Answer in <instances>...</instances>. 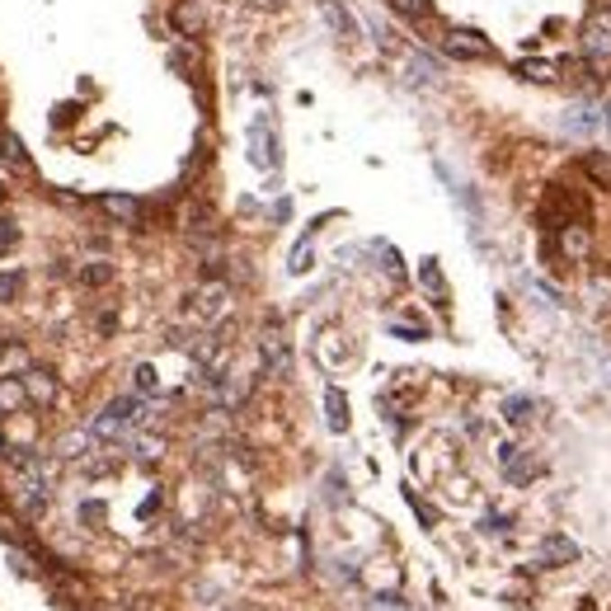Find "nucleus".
Instances as JSON below:
<instances>
[{
    "instance_id": "1",
    "label": "nucleus",
    "mask_w": 611,
    "mask_h": 611,
    "mask_svg": "<svg viewBox=\"0 0 611 611\" xmlns=\"http://www.w3.org/2000/svg\"><path fill=\"white\" fill-rule=\"evenodd\" d=\"M226 310H230V287L226 283H202L193 297H188V315H193L198 325H217Z\"/></svg>"
},
{
    "instance_id": "2",
    "label": "nucleus",
    "mask_w": 611,
    "mask_h": 611,
    "mask_svg": "<svg viewBox=\"0 0 611 611\" xmlns=\"http://www.w3.org/2000/svg\"><path fill=\"white\" fill-rule=\"evenodd\" d=\"M583 48H588V57H593V67H611V14L607 10H588Z\"/></svg>"
},
{
    "instance_id": "3",
    "label": "nucleus",
    "mask_w": 611,
    "mask_h": 611,
    "mask_svg": "<svg viewBox=\"0 0 611 611\" xmlns=\"http://www.w3.org/2000/svg\"><path fill=\"white\" fill-rule=\"evenodd\" d=\"M499 466H503V480L517 484V490H526V484L541 475V461L526 447H513V442H508V447H499Z\"/></svg>"
},
{
    "instance_id": "4",
    "label": "nucleus",
    "mask_w": 611,
    "mask_h": 611,
    "mask_svg": "<svg viewBox=\"0 0 611 611\" xmlns=\"http://www.w3.org/2000/svg\"><path fill=\"white\" fill-rule=\"evenodd\" d=\"M442 52L456 57V61H484V57H494L490 38H484V33H471V29H452V33H442Z\"/></svg>"
},
{
    "instance_id": "5",
    "label": "nucleus",
    "mask_w": 611,
    "mask_h": 611,
    "mask_svg": "<svg viewBox=\"0 0 611 611\" xmlns=\"http://www.w3.org/2000/svg\"><path fill=\"white\" fill-rule=\"evenodd\" d=\"M249 160L259 165V170H278V160H283V151H278V132H273V122L268 118H255L249 122Z\"/></svg>"
},
{
    "instance_id": "6",
    "label": "nucleus",
    "mask_w": 611,
    "mask_h": 611,
    "mask_svg": "<svg viewBox=\"0 0 611 611\" xmlns=\"http://www.w3.org/2000/svg\"><path fill=\"white\" fill-rule=\"evenodd\" d=\"M259 363H264L268 376H292V344L283 339V329L259 334Z\"/></svg>"
},
{
    "instance_id": "7",
    "label": "nucleus",
    "mask_w": 611,
    "mask_h": 611,
    "mask_svg": "<svg viewBox=\"0 0 611 611\" xmlns=\"http://www.w3.org/2000/svg\"><path fill=\"white\" fill-rule=\"evenodd\" d=\"M170 24H175V33L184 38V43H193V38H202V29H207V14H202L198 0H179V5L170 10Z\"/></svg>"
},
{
    "instance_id": "8",
    "label": "nucleus",
    "mask_w": 611,
    "mask_h": 611,
    "mask_svg": "<svg viewBox=\"0 0 611 611\" xmlns=\"http://www.w3.org/2000/svg\"><path fill=\"white\" fill-rule=\"evenodd\" d=\"M94 447H99V437H94L90 428H71V433H61V437H57V447H52V452H57L61 461H85Z\"/></svg>"
},
{
    "instance_id": "9",
    "label": "nucleus",
    "mask_w": 611,
    "mask_h": 611,
    "mask_svg": "<svg viewBox=\"0 0 611 611\" xmlns=\"http://www.w3.org/2000/svg\"><path fill=\"white\" fill-rule=\"evenodd\" d=\"M320 14H325V24L339 33L344 43H353V38H357V19L344 10V0H320Z\"/></svg>"
},
{
    "instance_id": "10",
    "label": "nucleus",
    "mask_w": 611,
    "mask_h": 611,
    "mask_svg": "<svg viewBox=\"0 0 611 611\" xmlns=\"http://www.w3.org/2000/svg\"><path fill=\"white\" fill-rule=\"evenodd\" d=\"M99 207H103V212H109L113 221H122V226H137V221H141V202L128 198V193H103Z\"/></svg>"
},
{
    "instance_id": "11",
    "label": "nucleus",
    "mask_w": 611,
    "mask_h": 611,
    "mask_svg": "<svg viewBox=\"0 0 611 611\" xmlns=\"http://www.w3.org/2000/svg\"><path fill=\"white\" fill-rule=\"evenodd\" d=\"M24 391H29V405H52V400H57V382H52L43 367H29L24 372Z\"/></svg>"
},
{
    "instance_id": "12",
    "label": "nucleus",
    "mask_w": 611,
    "mask_h": 611,
    "mask_svg": "<svg viewBox=\"0 0 611 611\" xmlns=\"http://www.w3.org/2000/svg\"><path fill=\"white\" fill-rule=\"evenodd\" d=\"M513 76L532 80V85H555L560 67H555V61H541V57H526V61H517V67H513Z\"/></svg>"
},
{
    "instance_id": "13",
    "label": "nucleus",
    "mask_w": 611,
    "mask_h": 611,
    "mask_svg": "<svg viewBox=\"0 0 611 611\" xmlns=\"http://www.w3.org/2000/svg\"><path fill=\"white\" fill-rule=\"evenodd\" d=\"M14 409H29L24 376H0V414H14Z\"/></svg>"
},
{
    "instance_id": "14",
    "label": "nucleus",
    "mask_w": 611,
    "mask_h": 611,
    "mask_svg": "<svg viewBox=\"0 0 611 611\" xmlns=\"http://www.w3.org/2000/svg\"><path fill=\"white\" fill-rule=\"evenodd\" d=\"M0 160H5L10 170H19V175H29V170H33V160H29V151H24V141H19L14 132H0Z\"/></svg>"
},
{
    "instance_id": "15",
    "label": "nucleus",
    "mask_w": 611,
    "mask_h": 611,
    "mask_svg": "<svg viewBox=\"0 0 611 611\" xmlns=\"http://www.w3.org/2000/svg\"><path fill=\"white\" fill-rule=\"evenodd\" d=\"M325 418H329V433H348V400L339 386L325 391Z\"/></svg>"
},
{
    "instance_id": "16",
    "label": "nucleus",
    "mask_w": 611,
    "mask_h": 611,
    "mask_svg": "<svg viewBox=\"0 0 611 611\" xmlns=\"http://www.w3.org/2000/svg\"><path fill=\"white\" fill-rule=\"evenodd\" d=\"M579 165H583V175L593 179L598 188H607V193H611V156L607 151H583Z\"/></svg>"
},
{
    "instance_id": "17",
    "label": "nucleus",
    "mask_w": 611,
    "mask_h": 611,
    "mask_svg": "<svg viewBox=\"0 0 611 611\" xmlns=\"http://www.w3.org/2000/svg\"><path fill=\"white\" fill-rule=\"evenodd\" d=\"M574 560H579V545L569 536H551L541 545V564H574Z\"/></svg>"
},
{
    "instance_id": "18",
    "label": "nucleus",
    "mask_w": 611,
    "mask_h": 611,
    "mask_svg": "<svg viewBox=\"0 0 611 611\" xmlns=\"http://www.w3.org/2000/svg\"><path fill=\"white\" fill-rule=\"evenodd\" d=\"M128 447H132V456H137V461H160L165 437H156V433H132V437H128Z\"/></svg>"
},
{
    "instance_id": "19",
    "label": "nucleus",
    "mask_w": 611,
    "mask_h": 611,
    "mask_svg": "<svg viewBox=\"0 0 611 611\" xmlns=\"http://www.w3.org/2000/svg\"><path fill=\"white\" fill-rule=\"evenodd\" d=\"M564 128H569V132H593V128H602V109H588V103H579V109H569Z\"/></svg>"
},
{
    "instance_id": "20",
    "label": "nucleus",
    "mask_w": 611,
    "mask_h": 611,
    "mask_svg": "<svg viewBox=\"0 0 611 611\" xmlns=\"http://www.w3.org/2000/svg\"><path fill=\"white\" fill-rule=\"evenodd\" d=\"M532 414H536L532 395H508V400H503V418H508V424H526Z\"/></svg>"
},
{
    "instance_id": "21",
    "label": "nucleus",
    "mask_w": 611,
    "mask_h": 611,
    "mask_svg": "<svg viewBox=\"0 0 611 611\" xmlns=\"http://www.w3.org/2000/svg\"><path fill=\"white\" fill-rule=\"evenodd\" d=\"M80 283H85V287H103V283H113V264H109V259H90L85 268H80Z\"/></svg>"
},
{
    "instance_id": "22",
    "label": "nucleus",
    "mask_w": 611,
    "mask_h": 611,
    "mask_svg": "<svg viewBox=\"0 0 611 611\" xmlns=\"http://www.w3.org/2000/svg\"><path fill=\"white\" fill-rule=\"evenodd\" d=\"M132 391H137V395H156V391H160V376H156L151 363H137V367H132Z\"/></svg>"
},
{
    "instance_id": "23",
    "label": "nucleus",
    "mask_w": 611,
    "mask_h": 611,
    "mask_svg": "<svg viewBox=\"0 0 611 611\" xmlns=\"http://www.w3.org/2000/svg\"><path fill=\"white\" fill-rule=\"evenodd\" d=\"M418 283H424L437 301L447 297V283H442V268H437V259H424V268H418Z\"/></svg>"
},
{
    "instance_id": "24",
    "label": "nucleus",
    "mask_w": 611,
    "mask_h": 611,
    "mask_svg": "<svg viewBox=\"0 0 611 611\" xmlns=\"http://www.w3.org/2000/svg\"><path fill=\"white\" fill-rule=\"evenodd\" d=\"M409 85H433V80H437V67H433V61H424V57H409Z\"/></svg>"
},
{
    "instance_id": "25",
    "label": "nucleus",
    "mask_w": 611,
    "mask_h": 611,
    "mask_svg": "<svg viewBox=\"0 0 611 611\" xmlns=\"http://www.w3.org/2000/svg\"><path fill=\"white\" fill-rule=\"evenodd\" d=\"M391 10L405 14V19H428L433 14V0H391Z\"/></svg>"
},
{
    "instance_id": "26",
    "label": "nucleus",
    "mask_w": 611,
    "mask_h": 611,
    "mask_svg": "<svg viewBox=\"0 0 611 611\" xmlns=\"http://www.w3.org/2000/svg\"><path fill=\"white\" fill-rule=\"evenodd\" d=\"M170 67H179L188 80H193V71H198V57L188 52V43H179V48H170Z\"/></svg>"
},
{
    "instance_id": "27",
    "label": "nucleus",
    "mask_w": 611,
    "mask_h": 611,
    "mask_svg": "<svg viewBox=\"0 0 611 611\" xmlns=\"http://www.w3.org/2000/svg\"><path fill=\"white\" fill-rule=\"evenodd\" d=\"M564 249H569V255H574V259H579L583 249H588V230H583L579 221H574V226H564Z\"/></svg>"
},
{
    "instance_id": "28",
    "label": "nucleus",
    "mask_w": 611,
    "mask_h": 611,
    "mask_svg": "<svg viewBox=\"0 0 611 611\" xmlns=\"http://www.w3.org/2000/svg\"><path fill=\"white\" fill-rule=\"evenodd\" d=\"M292 273H306L310 268V236H301V245L292 249V264H287Z\"/></svg>"
},
{
    "instance_id": "29",
    "label": "nucleus",
    "mask_w": 611,
    "mask_h": 611,
    "mask_svg": "<svg viewBox=\"0 0 611 611\" xmlns=\"http://www.w3.org/2000/svg\"><path fill=\"white\" fill-rule=\"evenodd\" d=\"M372 249H376V255L386 259V273H391V278H405V268H400V255H395L391 245H372Z\"/></svg>"
},
{
    "instance_id": "30",
    "label": "nucleus",
    "mask_w": 611,
    "mask_h": 611,
    "mask_svg": "<svg viewBox=\"0 0 611 611\" xmlns=\"http://www.w3.org/2000/svg\"><path fill=\"white\" fill-rule=\"evenodd\" d=\"M5 367H19V372H29L33 363H29V353H24V348H5Z\"/></svg>"
},
{
    "instance_id": "31",
    "label": "nucleus",
    "mask_w": 611,
    "mask_h": 611,
    "mask_svg": "<svg viewBox=\"0 0 611 611\" xmlns=\"http://www.w3.org/2000/svg\"><path fill=\"white\" fill-rule=\"evenodd\" d=\"M14 292H19V278H14V273H0V301H10Z\"/></svg>"
},
{
    "instance_id": "32",
    "label": "nucleus",
    "mask_w": 611,
    "mask_h": 611,
    "mask_svg": "<svg viewBox=\"0 0 611 611\" xmlns=\"http://www.w3.org/2000/svg\"><path fill=\"white\" fill-rule=\"evenodd\" d=\"M602 128H607V132H611V99H607V103H602Z\"/></svg>"
},
{
    "instance_id": "33",
    "label": "nucleus",
    "mask_w": 611,
    "mask_h": 611,
    "mask_svg": "<svg viewBox=\"0 0 611 611\" xmlns=\"http://www.w3.org/2000/svg\"><path fill=\"white\" fill-rule=\"evenodd\" d=\"M259 5H283V0H259Z\"/></svg>"
},
{
    "instance_id": "34",
    "label": "nucleus",
    "mask_w": 611,
    "mask_h": 611,
    "mask_svg": "<svg viewBox=\"0 0 611 611\" xmlns=\"http://www.w3.org/2000/svg\"><path fill=\"white\" fill-rule=\"evenodd\" d=\"M0 353H5V348H0Z\"/></svg>"
}]
</instances>
